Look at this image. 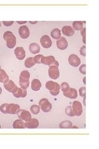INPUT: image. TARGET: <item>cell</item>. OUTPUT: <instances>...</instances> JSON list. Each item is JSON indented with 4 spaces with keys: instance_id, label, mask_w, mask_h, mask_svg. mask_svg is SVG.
<instances>
[{
    "instance_id": "obj_39",
    "label": "cell",
    "mask_w": 99,
    "mask_h": 149,
    "mask_svg": "<svg viewBox=\"0 0 99 149\" xmlns=\"http://www.w3.org/2000/svg\"><path fill=\"white\" fill-rule=\"evenodd\" d=\"M1 93H2V88L0 87V95L1 94Z\"/></svg>"
},
{
    "instance_id": "obj_7",
    "label": "cell",
    "mask_w": 99,
    "mask_h": 149,
    "mask_svg": "<svg viewBox=\"0 0 99 149\" xmlns=\"http://www.w3.org/2000/svg\"><path fill=\"white\" fill-rule=\"evenodd\" d=\"M42 63H43L45 65H48V66H51V65H55V66L59 67V63L56 60L55 58L53 56H48V57H44L42 58Z\"/></svg>"
},
{
    "instance_id": "obj_36",
    "label": "cell",
    "mask_w": 99,
    "mask_h": 149,
    "mask_svg": "<svg viewBox=\"0 0 99 149\" xmlns=\"http://www.w3.org/2000/svg\"><path fill=\"white\" fill-rule=\"evenodd\" d=\"M3 24L5 26H11L14 24V21H3Z\"/></svg>"
},
{
    "instance_id": "obj_11",
    "label": "cell",
    "mask_w": 99,
    "mask_h": 149,
    "mask_svg": "<svg viewBox=\"0 0 99 149\" xmlns=\"http://www.w3.org/2000/svg\"><path fill=\"white\" fill-rule=\"evenodd\" d=\"M40 43L44 48L48 49L52 45V41H51L50 37L47 35L43 36L40 39Z\"/></svg>"
},
{
    "instance_id": "obj_30",
    "label": "cell",
    "mask_w": 99,
    "mask_h": 149,
    "mask_svg": "<svg viewBox=\"0 0 99 149\" xmlns=\"http://www.w3.org/2000/svg\"><path fill=\"white\" fill-rule=\"evenodd\" d=\"M65 113L68 116H70V117H73L74 116V114L73 113V111L72 109V107L71 106H68L65 109Z\"/></svg>"
},
{
    "instance_id": "obj_16",
    "label": "cell",
    "mask_w": 99,
    "mask_h": 149,
    "mask_svg": "<svg viewBox=\"0 0 99 149\" xmlns=\"http://www.w3.org/2000/svg\"><path fill=\"white\" fill-rule=\"evenodd\" d=\"M39 121L37 119H32L28 122L25 123L26 128L27 129H37L39 127Z\"/></svg>"
},
{
    "instance_id": "obj_4",
    "label": "cell",
    "mask_w": 99,
    "mask_h": 149,
    "mask_svg": "<svg viewBox=\"0 0 99 149\" xmlns=\"http://www.w3.org/2000/svg\"><path fill=\"white\" fill-rule=\"evenodd\" d=\"M45 86L47 90H48L50 93L53 96H57L59 95L60 91V86L58 83L53 81H49L46 83Z\"/></svg>"
},
{
    "instance_id": "obj_21",
    "label": "cell",
    "mask_w": 99,
    "mask_h": 149,
    "mask_svg": "<svg viewBox=\"0 0 99 149\" xmlns=\"http://www.w3.org/2000/svg\"><path fill=\"white\" fill-rule=\"evenodd\" d=\"M29 50L32 54H37L40 52V47L37 43H32L29 45Z\"/></svg>"
},
{
    "instance_id": "obj_12",
    "label": "cell",
    "mask_w": 99,
    "mask_h": 149,
    "mask_svg": "<svg viewBox=\"0 0 99 149\" xmlns=\"http://www.w3.org/2000/svg\"><path fill=\"white\" fill-rule=\"evenodd\" d=\"M19 34L22 39H27L30 36V31L29 29V27L25 25L21 26L19 27Z\"/></svg>"
},
{
    "instance_id": "obj_6",
    "label": "cell",
    "mask_w": 99,
    "mask_h": 149,
    "mask_svg": "<svg viewBox=\"0 0 99 149\" xmlns=\"http://www.w3.org/2000/svg\"><path fill=\"white\" fill-rule=\"evenodd\" d=\"M39 106H40V109L45 112V113H48L52 109V105L46 98L40 100L39 101Z\"/></svg>"
},
{
    "instance_id": "obj_25",
    "label": "cell",
    "mask_w": 99,
    "mask_h": 149,
    "mask_svg": "<svg viewBox=\"0 0 99 149\" xmlns=\"http://www.w3.org/2000/svg\"><path fill=\"white\" fill-rule=\"evenodd\" d=\"M73 123L69 120H64L60 124V128L61 129H71L72 128Z\"/></svg>"
},
{
    "instance_id": "obj_24",
    "label": "cell",
    "mask_w": 99,
    "mask_h": 149,
    "mask_svg": "<svg viewBox=\"0 0 99 149\" xmlns=\"http://www.w3.org/2000/svg\"><path fill=\"white\" fill-rule=\"evenodd\" d=\"M51 36L54 39L58 40L61 38V31L58 28H56L51 32Z\"/></svg>"
},
{
    "instance_id": "obj_13",
    "label": "cell",
    "mask_w": 99,
    "mask_h": 149,
    "mask_svg": "<svg viewBox=\"0 0 99 149\" xmlns=\"http://www.w3.org/2000/svg\"><path fill=\"white\" fill-rule=\"evenodd\" d=\"M15 54L16 55V58L18 60H22L25 58L26 52L25 50L22 47H17L15 50Z\"/></svg>"
},
{
    "instance_id": "obj_9",
    "label": "cell",
    "mask_w": 99,
    "mask_h": 149,
    "mask_svg": "<svg viewBox=\"0 0 99 149\" xmlns=\"http://www.w3.org/2000/svg\"><path fill=\"white\" fill-rule=\"evenodd\" d=\"M72 109L75 116H80L82 114V104L79 101H74L73 102Z\"/></svg>"
},
{
    "instance_id": "obj_43",
    "label": "cell",
    "mask_w": 99,
    "mask_h": 149,
    "mask_svg": "<svg viewBox=\"0 0 99 149\" xmlns=\"http://www.w3.org/2000/svg\"><path fill=\"white\" fill-rule=\"evenodd\" d=\"M1 125H0V129H1Z\"/></svg>"
},
{
    "instance_id": "obj_23",
    "label": "cell",
    "mask_w": 99,
    "mask_h": 149,
    "mask_svg": "<svg viewBox=\"0 0 99 149\" xmlns=\"http://www.w3.org/2000/svg\"><path fill=\"white\" fill-rule=\"evenodd\" d=\"M9 80V77L6 72L3 70H0V83H6Z\"/></svg>"
},
{
    "instance_id": "obj_31",
    "label": "cell",
    "mask_w": 99,
    "mask_h": 149,
    "mask_svg": "<svg viewBox=\"0 0 99 149\" xmlns=\"http://www.w3.org/2000/svg\"><path fill=\"white\" fill-rule=\"evenodd\" d=\"M44 57V55H37L34 57V62L35 63H42V57Z\"/></svg>"
},
{
    "instance_id": "obj_14",
    "label": "cell",
    "mask_w": 99,
    "mask_h": 149,
    "mask_svg": "<svg viewBox=\"0 0 99 149\" xmlns=\"http://www.w3.org/2000/svg\"><path fill=\"white\" fill-rule=\"evenodd\" d=\"M56 45H57V47L60 50H65L66 49H67L68 46V41L64 37H61V38L60 39L57 40V42H56Z\"/></svg>"
},
{
    "instance_id": "obj_26",
    "label": "cell",
    "mask_w": 99,
    "mask_h": 149,
    "mask_svg": "<svg viewBox=\"0 0 99 149\" xmlns=\"http://www.w3.org/2000/svg\"><path fill=\"white\" fill-rule=\"evenodd\" d=\"M24 65H25V67L28 68H30L32 67L33 66H34V65H35V63L34 62V57L27 58L26 60Z\"/></svg>"
},
{
    "instance_id": "obj_27",
    "label": "cell",
    "mask_w": 99,
    "mask_h": 149,
    "mask_svg": "<svg viewBox=\"0 0 99 149\" xmlns=\"http://www.w3.org/2000/svg\"><path fill=\"white\" fill-rule=\"evenodd\" d=\"M73 27L74 30L82 31L83 29V22L81 21H74L73 23Z\"/></svg>"
},
{
    "instance_id": "obj_22",
    "label": "cell",
    "mask_w": 99,
    "mask_h": 149,
    "mask_svg": "<svg viewBox=\"0 0 99 149\" xmlns=\"http://www.w3.org/2000/svg\"><path fill=\"white\" fill-rule=\"evenodd\" d=\"M12 127L14 129H25V123L21 119H17L14 121Z\"/></svg>"
},
{
    "instance_id": "obj_41",
    "label": "cell",
    "mask_w": 99,
    "mask_h": 149,
    "mask_svg": "<svg viewBox=\"0 0 99 149\" xmlns=\"http://www.w3.org/2000/svg\"><path fill=\"white\" fill-rule=\"evenodd\" d=\"M0 27H1V22H0Z\"/></svg>"
},
{
    "instance_id": "obj_29",
    "label": "cell",
    "mask_w": 99,
    "mask_h": 149,
    "mask_svg": "<svg viewBox=\"0 0 99 149\" xmlns=\"http://www.w3.org/2000/svg\"><path fill=\"white\" fill-rule=\"evenodd\" d=\"M60 88L63 93H66L70 89V87H69L68 83L63 82V83H61V85L60 86Z\"/></svg>"
},
{
    "instance_id": "obj_1",
    "label": "cell",
    "mask_w": 99,
    "mask_h": 149,
    "mask_svg": "<svg viewBox=\"0 0 99 149\" xmlns=\"http://www.w3.org/2000/svg\"><path fill=\"white\" fill-rule=\"evenodd\" d=\"M20 109V106L16 104H3L0 106V111L3 114H15L17 111Z\"/></svg>"
},
{
    "instance_id": "obj_35",
    "label": "cell",
    "mask_w": 99,
    "mask_h": 149,
    "mask_svg": "<svg viewBox=\"0 0 99 149\" xmlns=\"http://www.w3.org/2000/svg\"><path fill=\"white\" fill-rule=\"evenodd\" d=\"M86 45H84L82 46V47L81 48V50H80V54H81V55L82 56H83V57H86Z\"/></svg>"
},
{
    "instance_id": "obj_42",
    "label": "cell",
    "mask_w": 99,
    "mask_h": 149,
    "mask_svg": "<svg viewBox=\"0 0 99 149\" xmlns=\"http://www.w3.org/2000/svg\"><path fill=\"white\" fill-rule=\"evenodd\" d=\"M1 70V66H0V70Z\"/></svg>"
},
{
    "instance_id": "obj_15",
    "label": "cell",
    "mask_w": 99,
    "mask_h": 149,
    "mask_svg": "<svg viewBox=\"0 0 99 149\" xmlns=\"http://www.w3.org/2000/svg\"><path fill=\"white\" fill-rule=\"evenodd\" d=\"M4 87L5 88V90H6L8 92L12 93L15 92L17 88V86L15 85V83L11 80H9L6 83H4Z\"/></svg>"
},
{
    "instance_id": "obj_10",
    "label": "cell",
    "mask_w": 99,
    "mask_h": 149,
    "mask_svg": "<svg viewBox=\"0 0 99 149\" xmlns=\"http://www.w3.org/2000/svg\"><path fill=\"white\" fill-rule=\"evenodd\" d=\"M68 62L69 65L74 67H78L81 63V59L76 54H71L68 57Z\"/></svg>"
},
{
    "instance_id": "obj_38",
    "label": "cell",
    "mask_w": 99,
    "mask_h": 149,
    "mask_svg": "<svg viewBox=\"0 0 99 149\" xmlns=\"http://www.w3.org/2000/svg\"><path fill=\"white\" fill-rule=\"evenodd\" d=\"M37 22H31V21H30V23H31V24H36Z\"/></svg>"
},
{
    "instance_id": "obj_32",
    "label": "cell",
    "mask_w": 99,
    "mask_h": 149,
    "mask_svg": "<svg viewBox=\"0 0 99 149\" xmlns=\"http://www.w3.org/2000/svg\"><path fill=\"white\" fill-rule=\"evenodd\" d=\"M86 87H81L79 89V95L82 97H85L86 96Z\"/></svg>"
},
{
    "instance_id": "obj_20",
    "label": "cell",
    "mask_w": 99,
    "mask_h": 149,
    "mask_svg": "<svg viewBox=\"0 0 99 149\" xmlns=\"http://www.w3.org/2000/svg\"><path fill=\"white\" fill-rule=\"evenodd\" d=\"M62 32L64 35L71 37L74 34V30L71 26H65L62 28Z\"/></svg>"
},
{
    "instance_id": "obj_33",
    "label": "cell",
    "mask_w": 99,
    "mask_h": 149,
    "mask_svg": "<svg viewBox=\"0 0 99 149\" xmlns=\"http://www.w3.org/2000/svg\"><path fill=\"white\" fill-rule=\"evenodd\" d=\"M86 28L84 27V29L81 31V35L82 37V41L84 44H86Z\"/></svg>"
},
{
    "instance_id": "obj_18",
    "label": "cell",
    "mask_w": 99,
    "mask_h": 149,
    "mask_svg": "<svg viewBox=\"0 0 99 149\" xmlns=\"http://www.w3.org/2000/svg\"><path fill=\"white\" fill-rule=\"evenodd\" d=\"M64 96L69 97L70 99H76L78 97V92L74 88H70V89L66 93H63Z\"/></svg>"
},
{
    "instance_id": "obj_28",
    "label": "cell",
    "mask_w": 99,
    "mask_h": 149,
    "mask_svg": "<svg viewBox=\"0 0 99 149\" xmlns=\"http://www.w3.org/2000/svg\"><path fill=\"white\" fill-rule=\"evenodd\" d=\"M40 106H38V105H32L30 107L31 113L33 114H34V115L38 114L40 113Z\"/></svg>"
},
{
    "instance_id": "obj_8",
    "label": "cell",
    "mask_w": 99,
    "mask_h": 149,
    "mask_svg": "<svg viewBox=\"0 0 99 149\" xmlns=\"http://www.w3.org/2000/svg\"><path fill=\"white\" fill-rule=\"evenodd\" d=\"M48 75L50 78L53 80H56L60 77V70L58 69V67L55 66V65H51L50 66L48 69Z\"/></svg>"
},
{
    "instance_id": "obj_34",
    "label": "cell",
    "mask_w": 99,
    "mask_h": 149,
    "mask_svg": "<svg viewBox=\"0 0 99 149\" xmlns=\"http://www.w3.org/2000/svg\"><path fill=\"white\" fill-rule=\"evenodd\" d=\"M86 64H84L82 65L81 67L79 68V71L81 72L82 74H86Z\"/></svg>"
},
{
    "instance_id": "obj_40",
    "label": "cell",
    "mask_w": 99,
    "mask_h": 149,
    "mask_svg": "<svg viewBox=\"0 0 99 149\" xmlns=\"http://www.w3.org/2000/svg\"><path fill=\"white\" fill-rule=\"evenodd\" d=\"M85 80H86V77H84V79H83V81H84V84H86V82H85Z\"/></svg>"
},
{
    "instance_id": "obj_5",
    "label": "cell",
    "mask_w": 99,
    "mask_h": 149,
    "mask_svg": "<svg viewBox=\"0 0 99 149\" xmlns=\"http://www.w3.org/2000/svg\"><path fill=\"white\" fill-rule=\"evenodd\" d=\"M16 113L19 119L22 120H25L26 122H28V121H30L32 119V116L30 112L26 110L19 109Z\"/></svg>"
},
{
    "instance_id": "obj_2",
    "label": "cell",
    "mask_w": 99,
    "mask_h": 149,
    "mask_svg": "<svg viewBox=\"0 0 99 149\" xmlns=\"http://www.w3.org/2000/svg\"><path fill=\"white\" fill-rule=\"evenodd\" d=\"M3 38L6 42V46L9 49H13L16 45V38L11 31H6L3 34Z\"/></svg>"
},
{
    "instance_id": "obj_37",
    "label": "cell",
    "mask_w": 99,
    "mask_h": 149,
    "mask_svg": "<svg viewBox=\"0 0 99 149\" xmlns=\"http://www.w3.org/2000/svg\"><path fill=\"white\" fill-rule=\"evenodd\" d=\"M18 24H26L27 22V21H17V22Z\"/></svg>"
},
{
    "instance_id": "obj_17",
    "label": "cell",
    "mask_w": 99,
    "mask_h": 149,
    "mask_svg": "<svg viewBox=\"0 0 99 149\" xmlns=\"http://www.w3.org/2000/svg\"><path fill=\"white\" fill-rule=\"evenodd\" d=\"M13 96L17 98H19V97H26L27 96V93L26 90L22 89L21 88H17V90L12 93Z\"/></svg>"
},
{
    "instance_id": "obj_19",
    "label": "cell",
    "mask_w": 99,
    "mask_h": 149,
    "mask_svg": "<svg viewBox=\"0 0 99 149\" xmlns=\"http://www.w3.org/2000/svg\"><path fill=\"white\" fill-rule=\"evenodd\" d=\"M42 87V83L38 79H34L31 83V88L33 91H38Z\"/></svg>"
},
{
    "instance_id": "obj_3",
    "label": "cell",
    "mask_w": 99,
    "mask_h": 149,
    "mask_svg": "<svg viewBox=\"0 0 99 149\" xmlns=\"http://www.w3.org/2000/svg\"><path fill=\"white\" fill-rule=\"evenodd\" d=\"M30 77V73L27 70H23L21 73L19 77V85L22 89L26 90L29 86Z\"/></svg>"
}]
</instances>
